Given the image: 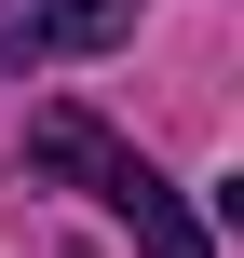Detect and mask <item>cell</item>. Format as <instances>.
<instances>
[{"label":"cell","mask_w":244,"mask_h":258,"mask_svg":"<svg viewBox=\"0 0 244 258\" xmlns=\"http://www.w3.org/2000/svg\"><path fill=\"white\" fill-rule=\"evenodd\" d=\"M149 0H0V68H54V54H109Z\"/></svg>","instance_id":"obj_2"},{"label":"cell","mask_w":244,"mask_h":258,"mask_svg":"<svg viewBox=\"0 0 244 258\" xmlns=\"http://www.w3.org/2000/svg\"><path fill=\"white\" fill-rule=\"evenodd\" d=\"M27 163H41V177H82V190H95V204H109L149 258H217V231L190 218V190H177L163 163H136L95 109H41V122H27Z\"/></svg>","instance_id":"obj_1"}]
</instances>
